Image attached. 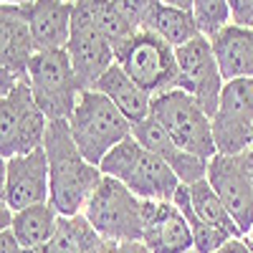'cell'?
<instances>
[{"mask_svg":"<svg viewBox=\"0 0 253 253\" xmlns=\"http://www.w3.org/2000/svg\"><path fill=\"white\" fill-rule=\"evenodd\" d=\"M43 150L48 157L51 205L58 210L61 218L81 215L104 177L101 170L81 155L71 137L69 122H48Z\"/></svg>","mask_w":253,"mask_h":253,"instance_id":"obj_1","label":"cell"},{"mask_svg":"<svg viewBox=\"0 0 253 253\" xmlns=\"http://www.w3.org/2000/svg\"><path fill=\"white\" fill-rule=\"evenodd\" d=\"M101 175L119 180L129 193H134L139 200H155V203H172L177 187L182 185L172 167L155 152L129 137L119 147L101 160L99 165Z\"/></svg>","mask_w":253,"mask_h":253,"instance_id":"obj_2","label":"cell"},{"mask_svg":"<svg viewBox=\"0 0 253 253\" xmlns=\"http://www.w3.org/2000/svg\"><path fill=\"white\" fill-rule=\"evenodd\" d=\"M69 129L86 162L99 167L114 147L132 137V122L101 91L91 89L79 96V104L69 119Z\"/></svg>","mask_w":253,"mask_h":253,"instance_id":"obj_3","label":"cell"},{"mask_svg":"<svg viewBox=\"0 0 253 253\" xmlns=\"http://www.w3.org/2000/svg\"><path fill=\"white\" fill-rule=\"evenodd\" d=\"M144 200L129 193L119 180L104 175L91 200L86 203L84 215L99 230L104 241L114 246L122 243H142L144 233Z\"/></svg>","mask_w":253,"mask_h":253,"instance_id":"obj_4","label":"cell"},{"mask_svg":"<svg viewBox=\"0 0 253 253\" xmlns=\"http://www.w3.org/2000/svg\"><path fill=\"white\" fill-rule=\"evenodd\" d=\"M48 117L33 99L28 79L0 96V157L13 160L41 150L46 142Z\"/></svg>","mask_w":253,"mask_h":253,"instance_id":"obj_5","label":"cell"},{"mask_svg":"<svg viewBox=\"0 0 253 253\" xmlns=\"http://www.w3.org/2000/svg\"><path fill=\"white\" fill-rule=\"evenodd\" d=\"M150 117L165 126V132L175 139L185 152L198 155L203 160H213L218 155L213 137V119H210L200 104L182 89H172L152 99Z\"/></svg>","mask_w":253,"mask_h":253,"instance_id":"obj_6","label":"cell"},{"mask_svg":"<svg viewBox=\"0 0 253 253\" xmlns=\"http://www.w3.org/2000/svg\"><path fill=\"white\" fill-rule=\"evenodd\" d=\"M117 63L139 89L152 99L177 89V56L170 43L152 33L142 31L129 43L117 51Z\"/></svg>","mask_w":253,"mask_h":253,"instance_id":"obj_7","label":"cell"},{"mask_svg":"<svg viewBox=\"0 0 253 253\" xmlns=\"http://www.w3.org/2000/svg\"><path fill=\"white\" fill-rule=\"evenodd\" d=\"M28 84L33 99L48 122H69L79 96V81L66 51H41L28 66Z\"/></svg>","mask_w":253,"mask_h":253,"instance_id":"obj_8","label":"cell"},{"mask_svg":"<svg viewBox=\"0 0 253 253\" xmlns=\"http://www.w3.org/2000/svg\"><path fill=\"white\" fill-rule=\"evenodd\" d=\"M208 182L218 193L243 238L253 228V150L215 155L208 162Z\"/></svg>","mask_w":253,"mask_h":253,"instance_id":"obj_9","label":"cell"},{"mask_svg":"<svg viewBox=\"0 0 253 253\" xmlns=\"http://www.w3.org/2000/svg\"><path fill=\"white\" fill-rule=\"evenodd\" d=\"M175 56H177V89L187 91L200 104V109L213 119L225 89V79L220 74L210 41L198 36L195 41L175 48Z\"/></svg>","mask_w":253,"mask_h":253,"instance_id":"obj_10","label":"cell"},{"mask_svg":"<svg viewBox=\"0 0 253 253\" xmlns=\"http://www.w3.org/2000/svg\"><path fill=\"white\" fill-rule=\"evenodd\" d=\"M218 155H241L253 144V81H228L213 117Z\"/></svg>","mask_w":253,"mask_h":253,"instance_id":"obj_11","label":"cell"},{"mask_svg":"<svg viewBox=\"0 0 253 253\" xmlns=\"http://www.w3.org/2000/svg\"><path fill=\"white\" fill-rule=\"evenodd\" d=\"M66 53L81 91H91L99 84V79L117 63L112 43L101 36V31L91 23V18L84 13L79 3H74V23Z\"/></svg>","mask_w":253,"mask_h":253,"instance_id":"obj_12","label":"cell"},{"mask_svg":"<svg viewBox=\"0 0 253 253\" xmlns=\"http://www.w3.org/2000/svg\"><path fill=\"white\" fill-rule=\"evenodd\" d=\"M46 203H51V177H48V157L43 147L23 157L3 160L0 205L18 213V210L46 205Z\"/></svg>","mask_w":253,"mask_h":253,"instance_id":"obj_13","label":"cell"},{"mask_svg":"<svg viewBox=\"0 0 253 253\" xmlns=\"http://www.w3.org/2000/svg\"><path fill=\"white\" fill-rule=\"evenodd\" d=\"M36 56V43L20 3L0 5V96L18 81L28 79V66Z\"/></svg>","mask_w":253,"mask_h":253,"instance_id":"obj_14","label":"cell"},{"mask_svg":"<svg viewBox=\"0 0 253 253\" xmlns=\"http://www.w3.org/2000/svg\"><path fill=\"white\" fill-rule=\"evenodd\" d=\"M142 243L152 253H195L193 230L172 203L144 200Z\"/></svg>","mask_w":253,"mask_h":253,"instance_id":"obj_15","label":"cell"},{"mask_svg":"<svg viewBox=\"0 0 253 253\" xmlns=\"http://www.w3.org/2000/svg\"><path fill=\"white\" fill-rule=\"evenodd\" d=\"M132 137L144 147V150L155 152L157 157H162L167 165L172 167V172L177 175V180L182 185H195L208 180V162L198 155H190L185 152L182 147L175 144V139L165 132V126L160 122H155L152 117H147L139 124H132Z\"/></svg>","mask_w":253,"mask_h":253,"instance_id":"obj_16","label":"cell"},{"mask_svg":"<svg viewBox=\"0 0 253 253\" xmlns=\"http://www.w3.org/2000/svg\"><path fill=\"white\" fill-rule=\"evenodd\" d=\"M28 28L36 43V53L41 51H66L74 23V3H58V0H36V3H20Z\"/></svg>","mask_w":253,"mask_h":253,"instance_id":"obj_17","label":"cell"},{"mask_svg":"<svg viewBox=\"0 0 253 253\" xmlns=\"http://www.w3.org/2000/svg\"><path fill=\"white\" fill-rule=\"evenodd\" d=\"M210 46H213L225 84L238 79L253 81V31L228 26L223 33L210 41Z\"/></svg>","mask_w":253,"mask_h":253,"instance_id":"obj_18","label":"cell"},{"mask_svg":"<svg viewBox=\"0 0 253 253\" xmlns=\"http://www.w3.org/2000/svg\"><path fill=\"white\" fill-rule=\"evenodd\" d=\"M94 91H101L132 124L144 122L152 112V96L144 89H139L137 84L122 71L119 63H114V66L99 79Z\"/></svg>","mask_w":253,"mask_h":253,"instance_id":"obj_19","label":"cell"},{"mask_svg":"<svg viewBox=\"0 0 253 253\" xmlns=\"http://www.w3.org/2000/svg\"><path fill=\"white\" fill-rule=\"evenodd\" d=\"M152 33H157L165 43L172 48H180L200 36L193 15V3L185 0H172V3H157L155 18H152Z\"/></svg>","mask_w":253,"mask_h":253,"instance_id":"obj_20","label":"cell"},{"mask_svg":"<svg viewBox=\"0 0 253 253\" xmlns=\"http://www.w3.org/2000/svg\"><path fill=\"white\" fill-rule=\"evenodd\" d=\"M58 210L46 203V205H33L26 210L13 213L10 230L18 238V243L23 248H36V246H51L56 228H58Z\"/></svg>","mask_w":253,"mask_h":253,"instance_id":"obj_21","label":"cell"},{"mask_svg":"<svg viewBox=\"0 0 253 253\" xmlns=\"http://www.w3.org/2000/svg\"><path fill=\"white\" fill-rule=\"evenodd\" d=\"M51 251L53 253H112V243L104 241L99 230L81 213L74 218H58Z\"/></svg>","mask_w":253,"mask_h":253,"instance_id":"obj_22","label":"cell"},{"mask_svg":"<svg viewBox=\"0 0 253 253\" xmlns=\"http://www.w3.org/2000/svg\"><path fill=\"white\" fill-rule=\"evenodd\" d=\"M79 5L84 8V13H86L91 18V23L101 31V36L112 43L114 53L124 46L129 43V41L142 33L134 23L132 18L126 15L122 0H114V3H94V0H79Z\"/></svg>","mask_w":253,"mask_h":253,"instance_id":"obj_23","label":"cell"},{"mask_svg":"<svg viewBox=\"0 0 253 253\" xmlns=\"http://www.w3.org/2000/svg\"><path fill=\"white\" fill-rule=\"evenodd\" d=\"M187 190H190V200H193V210H195V215H198L203 223L215 225V228H223V230H228V233L233 236V238H243V233L238 230L236 220L230 218L228 208L223 205V200L218 198L215 190L210 187V182H208V180L190 185Z\"/></svg>","mask_w":253,"mask_h":253,"instance_id":"obj_24","label":"cell"},{"mask_svg":"<svg viewBox=\"0 0 253 253\" xmlns=\"http://www.w3.org/2000/svg\"><path fill=\"white\" fill-rule=\"evenodd\" d=\"M193 15H195V26H198L200 36L208 41H213L228 26H233L230 3H225V0H195Z\"/></svg>","mask_w":253,"mask_h":253,"instance_id":"obj_25","label":"cell"},{"mask_svg":"<svg viewBox=\"0 0 253 253\" xmlns=\"http://www.w3.org/2000/svg\"><path fill=\"white\" fill-rule=\"evenodd\" d=\"M233 13V26L253 31V0H228Z\"/></svg>","mask_w":253,"mask_h":253,"instance_id":"obj_26","label":"cell"},{"mask_svg":"<svg viewBox=\"0 0 253 253\" xmlns=\"http://www.w3.org/2000/svg\"><path fill=\"white\" fill-rule=\"evenodd\" d=\"M0 253H23V246L18 243V238L13 236L10 228L0 230Z\"/></svg>","mask_w":253,"mask_h":253,"instance_id":"obj_27","label":"cell"},{"mask_svg":"<svg viewBox=\"0 0 253 253\" xmlns=\"http://www.w3.org/2000/svg\"><path fill=\"white\" fill-rule=\"evenodd\" d=\"M218 253H253V248L248 246L246 238H230Z\"/></svg>","mask_w":253,"mask_h":253,"instance_id":"obj_28","label":"cell"},{"mask_svg":"<svg viewBox=\"0 0 253 253\" xmlns=\"http://www.w3.org/2000/svg\"><path fill=\"white\" fill-rule=\"evenodd\" d=\"M112 253H152V251L144 243H122V246L112 243Z\"/></svg>","mask_w":253,"mask_h":253,"instance_id":"obj_29","label":"cell"},{"mask_svg":"<svg viewBox=\"0 0 253 253\" xmlns=\"http://www.w3.org/2000/svg\"><path fill=\"white\" fill-rule=\"evenodd\" d=\"M23 253H53L51 246H36V248H23Z\"/></svg>","mask_w":253,"mask_h":253,"instance_id":"obj_30","label":"cell"},{"mask_svg":"<svg viewBox=\"0 0 253 253\" xmlns=\"http://www.w3.org/2000/svg\"><path fill=\"white\" fill-rule=\"evenodd\" d=\"M246 241H248V246L253 248V228H251V233H248V238H246Z\"/></svg>","mask_w":253,"mask_h":253,"instance_id":"obj_31","label":"cell"},{"mask_svg":"<svg viewBox=\"0 0 253 253\" xmlns=\"http://www.w3.org/2000/svg\"><path fill=\"white\" fill-rule=\"evenodd\" d=\"M251 150H253V144H251Z\"/></svg>","mask_w":253,"mask_h":253,"instance_id":"obj_32","label":"cell"}]
</instances>
